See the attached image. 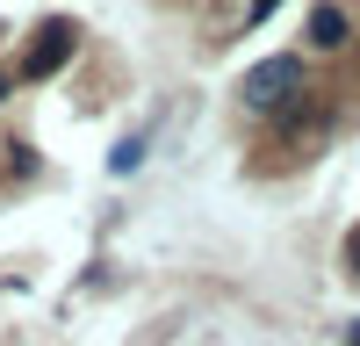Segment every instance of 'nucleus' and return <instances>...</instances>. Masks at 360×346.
<instances>
[{
    "label": "nucleus",
    "instance_id": "obj_1",
    "mask_svg": "<svg viewBox=\"0 0 360 346\" xmlns=\"http://www.w3.org/2000/svg\"><path fill=\"white\" fill-rule=\"evenodd\" d=\"M295 86H303V58H266V65H252L245 79H238V101H245L252 115H274V108H288Z\"/></svg>",
    "mask_w": 360,
    "mask_h": 346
},
{
    "label": "nucleus",
    "instance_id": "obj_2",
    "mask_svg": "<svg viewBox=\"0 0 360 346\" xmlns=\"http://www.w3.org/2000/svg\"><path fill=\"white\" fill-rule=\"evenodd\" d=\"M65 51H72V22H44V37H37V51H29V72H58L65 65Z\"/></svg>",
    "mask_w": 360,
    "mask_h": 346
},
{
    "label": "nucleus",
    "instance_id": "obj_3",
    "mask_svg": "<svg viewBox=\"0 0 360 346\" xmlns=\"http://www.w3.org/2000/svg\"><path fill=\"white\" fill-rule=\"evenodd\" d=\"M310 44H317V51H339V44H346V15H339V8H317V15H310Z\"/></svg>",
    "mask_w": 360,
    "mask_h": 346
},
{
    "label": "nucleus",
    "instance_id": "obj_4",
    "mask_svg": "<svg viewBox=\"0 0 360 346\" xmlns=\"http://www.w3.org/2000/svg\"><path fill=\"white\" fill-rule=\"evenodd\" d=\"M137 159H144V137H123V144L108 152V173H137Z\"/></svg>",
    "mask_w": 360,
    "mask_h": 346
},
{
    "label": "nucleus",
    "instance_id": "obj_5",
    "mask_svg": "<svg viewBox=\"0 0 360 346\" xmlns=\"http://www.w3.org/2000/svg\"><path fill=\"white\" fill-rule=\"evenodd\" d=\"M266 8H274V0H252V15H266Z\"/></svg>",
    "mask_w": 360,
    "mask_h": 346
},
{
    "label": "nucleus",
    "instance_id": "obj_6",
    "mask_svg": "<svg viewBox=\"0 0 360 346\" xmlns=\"http://www.w3.org/2000/svg\"><path fill=\"white\" fill-rule=\"evenodd\" d=\"M353 267H360V238H353Z\"/></svg>",
    "mask_w": 360,
    "mask_h": 346
},
{
    "label": "nucleus",
    "instance_id": "obj_7",
    "mask_svg": "<svg viewBox=\"0 0 360 346\" xmlns=\"http://www.w3.org/2000/svg\"><path fill=\"white\" fill-rule=\"evenodd\" d=\"M353 346H360V325H353Z\"/></svg>",
    "mask_w": 360,
    "mask_h": 346
},
{
    "label": "nucleus",
    "instance_id": "obj_8",
    "mask_svg": "<svg viewBox=\"0 0 360 346\" xmlns=\"http://www.w3.org/2000/svg\"><path fill=\"white\" fill-rule=\"evenodd\" d=\"M0 94H8V79H0Z\"/></svg>",
    "mask_w": 360,
    "mask_h": 346
}]
</instances>
